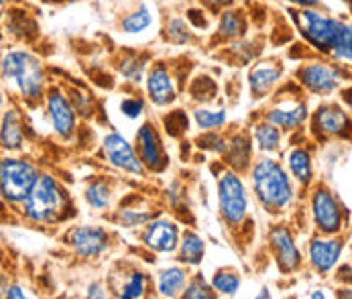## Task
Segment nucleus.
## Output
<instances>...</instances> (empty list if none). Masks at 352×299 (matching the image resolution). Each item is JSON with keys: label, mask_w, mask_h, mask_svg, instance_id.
Wrapping results in <instances>:
<instances>
[{"label": "nucleus", "mask_w": 352, "mask_h": 299, "mask_svg": "<svg viewBox=\"0 0 352 299\" xmlns=\"http://www.w3.org/2000/svg\"><path fill=\"white\" fill-rule=\"evenodd\" d=\"M254 196L267 212H281L294 199V186L275 159H261L252 165Z\"/></svg>", "instance_id": "nucleus-1"}, {"label": "nucleus", "mask_w": 352, "mask_h": 299, "mask_svg": "<svg viewBox=\"0 0 352 299\" xmlns=\"http://www.w3.org/2000/svg\"><path fill=\"white\" fill-rule=\"evenodd\" d=\"M294 21L302 33V37L320 53L332 55L336 49L340 35L344 31L346 21L334 19L326 12L316 10V6H302L294 10Z\"/></svg>", "instance_id": "nucleus-2"}, {"label": "nucleus", "mask_w": 352, "mask_h": 299, "mask_svg": "<svg viewBox=\"0 0 352 299\" xmlns=\"http://www.w3.org/2000/svg\"><path fill=\"white\" fill-rule=\"evenodd\" d=\"M2 78L12 82L27 100H39L45 90L43 65L29 51H8L2 59Z\"/></svg>", "instance_id": "nucleus-3"}, {"label": "nucleus", "mask_w": 352, "mask_h": 299, "mask_svg": "<svg viewBox=\"0 0 352 299\" xmlns=\"http://www.w3.org/2000/svg\"><path fill=\"white\" fill-rule=\"evenodd\" d=\"M65 210V194L51 175H39L23 201L25 216L35 224H53Z\"/></svg>", "instance_id": "nucleus-4"}, {"label": "nucleus", "mask_w": 352, "mask_h": 299, "mask_svg": "<svg viewBox=\"0 0 352 299\" xmlns=\"http://www.w3.org/2000/svg\"><path fill=\"white\" fill-rule=\"evenodd\" d=\"M37 179H39V171L29 161L6 157L0 165V192L2 198L10 203L25 201Z\"/></svg>", "instance_id": "nucleus-5"}, {"label": "nucleus", "mask_w": 352, "mask_h": 299, "mask_svg": "<svg viewBox=\"0 0 352 299\" xmlns=\"http://www.w3.org/2000/svg\"><path fill=\"white\" fill-rule=\"evenodd\" d=\"M218 208L224 222L232 228L241 226L247 218V210H249L247 190L234 171H222L218 175Z\"/></svg>", "instance_id": "nucleus-6"}, {"label": "nucleus", "mask_w": 352, "mask_h": 299, "mask_svg": "<svg viewBox=\"0 0 352 299\" xmlns=\"http://www.w3.org/2000/svg\"><path fill=\"white\" fill-rule=\"evenodd\" d=\"M311 218L322 234H334L344 224V212L334 194L326 188H318L311 196Z\"/></svg>", "instance_id": "nucleus-7"}, {"label": "nucleus", "mask_w": 352, "mask_h": 299, "mask_svg": "<svg viewBox=\"0 0 352 299\" xmlns=\"http://www.w3.org/2000/svg\"><path fill=\"white\" fill-rule=\"evenodd\" d=\"M298 78L309 92L320 94V96L332 94L334 90L340 88V84L344 80L336 65H328L324 61H311V63L303 65L298 71Z\"/></svg>", "instance_id": "nucleus-8"}, {"label": "nucleus", "mask_w": 352, "mask_h": 299, "mask_svg": "<svg viewBox=\"0 0 352 299\" xmlns=\"http://www.w3.org/2000/svg\"><path fill=\"white\" fill-rule=\"evenodd\" d=\"M102 151H104V157L110 161V165H114L126 173L143 175V171H145L143 159L135 153L133 145L122 135L108 133L102 141Z\"/></svg>", "instance_id": "nucleus-9"}, {"label": "nucleus", "mask_w": 352, "mask_h": 299, "mask_svg": "<svg viewBox=\"0 0 352 299\" xmlns=\"http://www.w3.org/2000/svg\"><path fill=\"white\" fill-rule=\"evenodd\" d=\"M314 131L324 137H344L352 131L351 114L338 104H324L314 114Z\"/></svg>", "instance_id": "nucleus-10"}, {"label": "nucleus", "mask_w": 352, "mask_h": 299, "mask_svg": "<svg viewBox=\"0 0 352 299\" xmlns=\"http://www.w3.org/2000/svg\"><path fill=\"white\" fill-rule=\"evenodd\" d=\"M67 241L84 258H98L108 250V234L98 226H78L67 234Z\"/></svg>", "instance_id": "nucleus-11"}, {"label": "nucleus", "mask_w": 352, "mask_h": 299, "mask_svg": "<svg viewBox=\"0 0 352 299\" xmlns=\"http://www.w3.org/2000/svg\"><path fill=\"white\" fill-rule=\"evenodd\" d=\"M137 149L139 157L143 159L145 167H149L153 171H163L167 165V155L163 149V143L155 131L151 122H145L139 133H137Z\"/></svg>", "instance_id": "nucleus-12"}, {"label": "nucleus", "mask_w": 352, "mask_h": 299, "mask_svg": "<svg viewBox=\"0 0 352 299\" xmlns=\"http://www.w3.org/2000/svg\"><path fill=\"white\" fill-rule=\"evenodd\" d=\"M271 247L273 252L277 256V263H279V269L283 273H292L296 271L300 265H302V254L294 243V236L292 232L285 228V226H277L271 230Z\"/></svg>", "instance_id": "nucleus-13"}, {"label": "nucleus", "mask_w": 352, "mask_h": 299, "mask_svg": "<svg viewBox=\"0 0 352 299\" xmlns=\"http://www.w3.org/2000/svg\"><path fill=\"white\" fill-rule=\"evenodd\" d=\"M342 249H344V245L340 239H314L307 247L309 263L316 271L328 273L340 261Z\"/></svg>", "instance_id": "nucleus-14"}, {"label": "nucleus", "mask_w": 352, "mask_h": 299, "mask_svg": "<svg viewBox=\"0 0 352 299\" xmlns=\"http://www.w3.org/2000/svg\"><path fill=\"white\" fill-rule=\"evenodd\" d=\"M47 114H50L51 126L57 135L61 137H69L76 129V110L74 106L67 102V98L53 90L47 96Z\"/></svg>", "instance_id": "nucleus-15"}, {"label": "nucleus", "mask_w": 352, "mask_h": 299, "mask_svg": "<svg viewBox=\"0 0 352 299\" xmlns=\"http://www.w3.org/2000/svg\"><path fill=\"white\" fill-rule=\"evenodd\" d=\"M143 243L157 252H171L179 245V230L169 220H153L143 234Z\"/></svg>", "instance_id": "nucleus-16"}, {"label": "nucleus", "mask_w": 352, "mask_h": 299, "mask_svg": "<svg viewBox=\"0 0 352 299\" xmlns=\"http://www.w3.org/2000/svg\"><path fill=\"white\" fill-rule=\"evenodd\" d=\"M147 94L153 104L167 106L175 100V84L165 65H155L147 76Z\"/></svg>", "instance_id": "nucleus-17"}, {"label": "nucleus", "mask_w": 352, "mask_h": 299, "mask_svg": "<svg viewBox=\"0 0 352 299\" xmlns=\"http://www.w3.org/2000/svg\"><path fill=\"white\" fill-rule=\"evenodd\" d=\"M267 120L283 131L300 129L307 120V106L303 102H281L267 112Z\"/></svg>", "instance_id": "nucleus-18"}, {"label": "nucleus", "mask_w": 352, "mask_h": 299, "mask_svg": "<svg viewBox=\"0 0 352 299\" xmlns=\"http://www.w3.org/2000/svg\"><path fill=\"white\" fill-rule=\"evenodd\" d=\"M279 78H281V67L275 61H263L254 65L249 74V84L254 98L267 96L273 90V86L279 82Z\"/></svg>", "instance_id": "nucleus-19"}, {"label": "nucleus", "mask_w": 352, "mask_h": 299, "mask_svg": "<svg viewBox=\"0 0 352 299\" xmlns=\"http://www.w3.org/2000/svg\"><path fill=\"white\" fill-rule=\"evenodd\" d=\"M186 281H188V273L182 267H171L159 273L157 289L165 298H175L186 289Z\"/></svg>", "instance_id": "nucleus-20"}, {"label": "nucleus", "mask_w": 352, "mask_h": 299, "mask_svg": "<svg viewBox=\"0 0 352 299\" xmlns=\"http://www.w3.org/2000/svg\"><path fill=\"white\" fill-rule=\"evenodd\" d=\"M0 141H2V147L8 151H16L23 147V129H21V120L14 110L4 112Z\"/></svg>", "instance_id": "nucleus-21"}, {"label": "nucleus", "mask_w": 352, "mask_h": 299, "mask_svg": "<svg viewBox=\"0 0 352 299\" xmlns=\"http://www.w3.org/2000/svg\"><path fill=\"white\" fill-rule=\"evenodd\" d=\"M287 165L292 175L302 184L307 186L314 179V167H311V157L305 149H294L287 157Z\"/></svg>", "instance_id": "nucleus-22"}, {"label": "nucleus", "mask_w": 352, "mask_h": 299, "mask_svg": "<svg viewBox=\"0 0 352 299\" xmlns=\"http://www.w3.org/2000/svg\"><path fill=\"white\" fill-rule=\"evenodd\" d=\"M206 252V245L196 232H186L179 243V261L188 265H200Z\"/></svg>", "instance_id": "nucleus-23"}, {"label": "nucleus", "mask_w": 352, "mask_h": 299, "mask_svg": "<svg viewBox=\"0 0 352 299\" xmlns=\"http://www.w3.org/2000/svg\"><path fill=\"white\" fill-rule=\"evenodd\" d=\"M153 25V14L147 6H141L137 10H133L131 14H126L120 23V29L129 35H137V33H143L147 31Z\"/></svg>", "instance_id": "nucleus-24"}, {"label": "nucleus", "mask_w": 352, "mask_h": 299, "mask_svg": "<svg viewBox=\"0 0 352 299\" xmlns=\"http://www.w3.org/2000/svg\"><path fill=\"white\" fill-rule=\"evenodd\" d=\"M254 143L258 145V149L261 151L273 153V151L279 149L281 135H279L277 126L271 124V122L267 120V122H261V124L254 126Z\"/></svg>", "instance_id": "nucleus-25"}, {"label": "nucleus", "mask_w": 352, "mask_h": 299, "mask_svg": "<svg viewBox=\"0 0 352 299\" xmlns=\"http://www.w3.org/2000/svg\"><path fill=\"white\" fill-rule=\"evenodd\" d=\"M226 161L230 165H234L236 169H243L249 165V157H251V143L247 137H234L230 145H226Z\"/></svg>", "instance_id": "nucleus-26"}, {"label": "nucleus", "mask_w": 352, "mask_h": 299, "mask_svg": "<svg viewBox=\"0 0 352 299\" xmlns=\"http://www.w3.org/2000/svg\"><path fill=\"white\" fill-rule=\"evenodd\" d=\"M145 289H147V277H145V273L133 271L131 275H126L124 283L120 285L118 296L124 299L143 298V296H145Z\"/></svg>", "instance_id": "nucleus-27"}, {"label": "nucleus", "mask_w": 352, "mask_h": 299, "mask_svg": "<svg viewBox=\"0 0 352 299\" xmlns=\"http://www.w3.org/2000/svg\"><path fill=\"white\" fill-rule=\"evenodd\" d=\"M247 25H245V19L241 16V12H232V10H226L218 23V31L224 35V37H241L245 33Z\"/></svg>", "instance_id": "nucleus-28"}, {"label": "nucleus", "mask_w": 352, "mask_h": 299, "mask_svg": "<svg viewBox=\"0 0 352 299\" xmlns=\"http://www.w3.org/2000/svg\"><path fill=\"white\" fill-rule=\"evenodd\" d=\"M196 124L201 131H216L226 122V110H208V108H198L194 112Z\"/></svg>", "instance_id": "nucleus-29"}, {"label": "nucleus", "mask_w": 352, "mask_h": 299, "mask_svg": "<svg viewBox=\"0 0 352 299\" xmlns=\"http://www.w3.org/2000/svg\"><path fill=\"white\" fill-rule=\"evenodd\" d=\"M84 196H86V201H88L94 210H104V208H108V203H110V188H108L106 181L98 179V181H92V184L86 188Z\"/></svg>", "instance_id": "nucleus-30"}, {"label": "nucleus", "mask_w": 352, "mask_h": 299, "mask_svg": "<svg viewBox=\"0 0 352 299\" xmlns=\"http://www.w3.org/2000/svg\"><path fill=\"white\" fill-rule=\"evenodd\" d=\"M212 287L218 294L224 296H234L241 287V277L234 271H218L212 279Z\"/></svg>", "instance_id": "nucleus-31"}, {"label": "nucleus", "mask_w": 352, "mask_h": 299, "mask_svg": "<svg viewBox=\"0 0 352 299\" xmlns=\"http://www.w3.org/2000/svg\"><path fill=\"white\" fill-rule=\"evenodd\" d=\"M334 61H340V63H346L352 67V25L346 23L344 25V31L340 35V41L336 45V49L332 51L330 55Z\"/></svg>", "instance_id": "nucleus-32"}, {"label": "nucleus", "mask_w": 352, "mask_h": 299, "mask_svg": "<svg viewBox=\"0 0 352 299\" xmlns=\"http://www.w3.org/2000/svg\"><path fill=\"white\" fill-rule=\"evenodd\" d=\"M151 212H145V210H120L118 212V216H116V220H118V224L120 226H124V228H139V226H145V224H149L151 222Z\"/></svg>", "instance_id": "nucleus-33"}, {"label": "nucleus", "mask_w": 352, "mask_h": 299, "mask_svg": "<svg viewBox=\"0 0 352 299\" xmlns=\"http://www.w3.org/2000/svg\"><path fill=\"white\" fill-rule=\"evenodd\" d=\"M167 37H169V41L184 45V43L192 41V31L184 19H171L167 25Z\"/></svg>", "instance_id": "nucleus-34"}, {"label": "nucleus", "mask_w": 352, "mask_h": 299, "mask_svg": "<svg viewBox=\"0 0 352 299\" xmlns=\"http://www.w3.org/2000/svg\"><path fill=\"white\" fill-rule=\"evenodd\" d=\"M120 74L131 82H141L145 74V61L139 57H126L120 63Z\"/></svg>", "instance_id": "nucleus-35"}, {"label": "nucleus", "mask_w": 352, "mask_h": 299, "mask_svg": "<svg viewBox=\"0 0 352 299\" xmlns=\"http://www.w3.org/2000/svg\"><path fill=\"white\" fill-rule=\"evenodd\" d=\"M214 287H210L201 277H194L188 285H186V289H184V298H190V299H210L214 298V291H212Z\"/></svg>", "instance_id": "nucleus-36"}, {"label": "nucleus", "mask_w": 352, "mask_h": 299, "mask_svg": "<svg viewBox=\"0 0 352 299\" xmlns=\"http://www.w3.org/2000/svg\"><path fill=\"white\" fill-rule=\"evenodd\" d=\"M145 110V104L141 98H124L120 102V112L126 116V118H139Z\"/></svg>", "instance_id": "nucleus-37"}, {"label": "nucleus", "mask_w": 352, "mask_h": 299, "mask_svg": "<svg viewBox=\"0 0 352 299\" xmlns=\"http://www.w3.org/2000/svg\"><path fill=\"white\" fill-rule=\"evenodd\" d=\"M4 298H25V291L19 287V285H12V287H8V289H4V294H2Z\"/></svg>", "instance_id": "nucleus-38"}, {"label": "nucleus", "mask_w": 352, "mask_h": 299, "mask_svg": "<svg viewBox=\"0 0 352 299\" xmlns=\"http://www.w3.org/2000/svg\"><path fill=\"white\" fill-rule=\"evenodd\" d=\"M88 298H106V294H104L100 283H92V285L88 287Z\"/></svg>", "instance_id": "nucleus-39"}, {"label": "nucleus", "mask_w": 352, "mask_h": 299, "mask_svg": "<svg viewBox=\"0 0 352 299\" xmlns=\"http://www.w3.org/2000/svg\"><path fill=\"white\" fill-rule=\"evenodd\" d=\"M204 2H206V4H210V6H216V8H218V6H226V4H230L232 0H204Z\"/></svg>", "instance_id": "nucleus-40"}, {"label": "nucleus", "mask_w": 352, "mask_h": 299, "mask_svg": "<svg viewBox=\"0 0 352 299\" xmlns=\"http://www.w3.org/2000/svg\"><path fill=\"white\" fill-rule=\"evenodd\" d=\"M344 100H346V104H349V110H351V116H352V92H349V94L344 96Z\"/></svg>", "instance_id": "nucleus-41"}, {"label": "nucleus", "mask_w": 352, "mask_h": 299, "mask_svg": "<svg viewBox=\"0 0 352 299\" xmlns=\"http://www.w3.org/2000/svg\"><path fill=\"white\" fill-rule=\"evenodd\" d=\"M340 296H342V298H352V289H346V291H342Z\"/></svg>", "instance_id": "nucleus-42"}]
</instances>
